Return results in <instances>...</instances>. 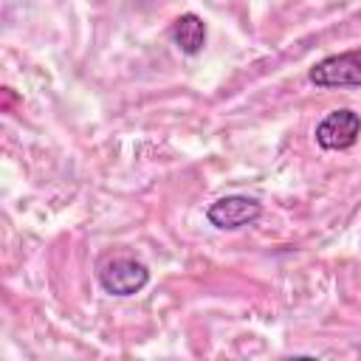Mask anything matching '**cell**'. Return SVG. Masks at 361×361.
<instances>
[{
  "label": "cell",
  "instance_id": "6da1fadb",
  "mask_svg": "<svg viewBox=\"0 0 361 361\" xmlns=\"http://www.w3.org/2000/svg\"><path fill=\"white\" fill-rule=\"evenodd\" d=\"M149 282V268L133 254H110L99 262V285L110 296H133Z\"/></svg>",
  "mask_w": 361,
  "mask_h": 361
},
{
  "label": "cell",
  "instance_id": "7a4b0ae2",
  "mask_svg": "<svg viewBox=\"0 0 361 361\" xmlns=\"http://www.w3.org/2000/svg\"><path fill=\"white\" fill-rule=\"evenodd\" d=\"M307 79L327 90V87H361V48L344 51V54H330L319 59Z\"/></svg>",
  "mask_w": 361,
  "mask_h": 361
},
{
  "label": "cell",
  "instance_id": "3957f363",
  "mask_svg": "<svg viewBox=\"0 0 361 361\" xmlns=\"http://www.w3.org/2000/svg\"><path fill=\"white\" fill-rule=\"evenodd\" d=\"M262 214V203L257 197H248V195H226L220 200H214L209 209H206V217L214 228L220 231H237V228H245L251 223H257Z\"/></svg>",
  "mask_w": 361,
  "mask_h": 361
},
{
  "label": "cell",
  "instance_id": "277c9868",
  "mask_svg": "<svg viewBox=\"0 0 361 361\" xmlns=\"http://www.w3.org/2000/svg\"><path fill=\"white\" fill-rule=\"evenodd\" d=\"M361 135V116L350 107L330 110L316 124V144L322 149H350Z\"/></svg>",
  "mask_w": 361,
  "mask_h": 361
},
{
  "label": "cell",
  "instance_id": "5b68a950",
  "mask_svg": "<svg viewBox=\"0 0 361 361\" xmlns=\"http://www.w3.org/2000/svg\"><path fill=\"white\" fill-rule=\"evenodd\" d=\"M169 34H172V42L178 45V51L186 54V56L200 54L203 45H206V23H203L197 14H192V11L180 14V17L172 23V31H169Z\"/></svg>",
  "mask_w": 361,
  "mask_h": 361
}]
</instances>
